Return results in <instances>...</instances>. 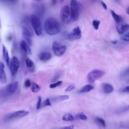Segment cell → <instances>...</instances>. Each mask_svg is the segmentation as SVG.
Masks as SVG:
<instances>
[{"label":"cell","instance_id":"d4e9b609","mask_svg":"<svg viewBox=\"0 0 129 129\" xmlns=\"http://www.w3.org/2000/svg\"><path fill=\"white\" fill-rule=\"evenodd\" d=\"M77 117L83 120H85L87 119V116L83 113H81L77 115Z\"/></svg>","mask_w":129,"mask_h":129},{"label":"cell","instance_id":"cb8c5ba5","mask_svg":"<svg viewBox=\"0 0 129 129\" xmlns=\"http://www.w3.org/2000/svg\"><path fill=\"white\" fill-rule=\"evenodd\" d=\"M26 66L28 68H31L33 65V63L32 61L29 58H27L26 60Z\"/></svg>","mask_w":129,"mask_h":129},{"label":"cell","instance_id":"603a6c76","mask_svg":"<svg viewBox=\"0 0 129 129\" xmlns=\"http://www.w3.org/2000/svg\"><path fill=\"white\" fill-rule=\"evenodd\" d=\"M100 23V21L98 20H94L92 21V24L95 30H97L99 27Z\"/></svg>","mask_w":129,"mask_h":129},{"label":"cell","instance_id":"f35d334b","mask_svg":"<svg viewBox=\"0 0 129 129\" xmlns=\"http://www.w3.org/2000/svg\"><path fill=\"white\" fill-rule=\"evenodd\" d=\"M126 12L127 14H129V8L128 7V8L127 9V10L126 11Z\"/></svg>","mask_w":129,"mask_h":129},{"label":"cell","instance_id":"ab89813d","mask_svg":"<svg viewBox=\"0 0 129 129\" xmlns=\"http://www.w3.org/2000/svg\"><path fill=\"white\" fill-rule=\"evenodd\" d=\"M59 2L60 3H62L64 2V0H58Z\"/></svg>","mask_w":129,"mask_h":129},{"label":"cell","instance_id":"2e32d148","mask_svg":"<svg viewBox=\"0 0 129 129\" xmlns=\"http://www.w3.org/2000/svg\"><path fill=\"white\" fill-rule=\"evenodd\" d=\"M3 57L6 62L7 66L9 67L10 63L8 53L6 47L4 45L3 46Z\"/></svg>","mask_w":129,"mask_h":129},{"label":"cell","instance_id":"6da1fadb","mask_svg":"<svg viewBox=\"0 0 129 129\" xmlns=\"http://www.w3.org/2000/svg\"><path fill=\"white\" fill-rule=\"evenodd\" d=\"M44 28L45 31L50 35L58 33L60 31V24L57 20L53 17L47 19L45 21Z\"/></svg>","mask_w":129,"mask_h":129},{"label":"cell","instance_id":"ba28073f","mask_svg":"<svg viewBox=\"0 0 129 129\" xmlns=\"http://www.w3.org/2000/svg\"><path fill=\"white\" fill-rule=\"evenodd\" d=\"M81 31L79 26L75 27L72 31L67 35V39L70 41L79 39L81 37Z\"/></svg>","mask_w":129,"mask_h":129},{"label":"cell","instance_id":"8d00e7d4","mask_svg":"<svg viewBox=\"0 0 129 129\" xmlns=\"http://www.w3.org/2000/svg\"><path fill=\"white\" fill-rule=\"evenodd\" d=\"M59 76H57L55 77L53 79V81H55L58 78Z\"/></svg>","mask_w":129,"mask_h":129},{"label":"cell","instance_id":"f546056e","mask_svg":"<svg viewBox=\"0 0 129 129\" xmlns=\"http://www.w3.org/2000/svg\"><path fill=\"white\" fill-rule=\"evenodd\" d=\"M24 85L26 87H30L31 85L30 80L29 79H27L24 82Z\"/></svg>","mask_w":129,"mask_h":129},{"label":"cell","instance_id":"8992f818","mask_svg":"<svg viewBox=\"0 0 129 129\" xmlns=\"http://www.w3.org/2000/svg\"><path fill=\"white\" fill-rule=\"evenodd\" d=\"M70 12L72 21H76L78 19L79 12L76 0H71Z\"/></svg>","mask_w":129,"mask_h":129},{"label":"cell","instance_id":"5bb4252c","mask_svg":"<svg viewBox=\"0 0 129 129\" xmlns=\"http://www.w3.org/2000/svg\"><path fill=\"white\" fill-rule=\"evenodd\" d=\"M20 46L21 49L28 54L31 55L32 54L30 49L26 42L24 40L21 41Z\"/></svg>","mask_w":129,"mask_h":129},{"label":"cell","instance_id":"7402d4cb","mask_svg":"<svg viewBox=\"0 0 129 129\" xmlns=\"http://www.w3.org/2000/svg\"><path fill=\"white\" fill-rule=\"evenodd\" d=\"M62 119L66 121H72L74 120V118L71 114H69L64 115Z\"/></svg>","mask_w":129,"mask_h":129},{"label":"cell","instance_id":"60d3db41","mask_svg":"<svg viewBox=\"0 0 129 129\" xmlns=\"http://www.w3.org/2000/svg\"><path fill=\"white\" fill-rule=\"evenodd\" d=\"M34 1H41L42 0H33Z\"/></svg>","mask_w":129,"mask_h":129},{"label":"cell","instance_id":"4316f807","mask_svg":"<svg viewBox=\"0 0 129 129\" xmlns=\"http://www.w3.org/2000/svg\"><path fill=\"white\" fill-rule=\"evenodd\" d=\"M51 105L49 99H47L43 102L42 105V107H44L48 106H50Z\"/></svg>","mask_w":129,"mask_h":129},{"label":"cell","instance_id":"9a60e30c","mask_svg":"<svg viewBox=\"0 0 129 129\" xmlns=\"http://www.w3.org/2000/svg\"><path fill=\"white\" fill-rule=\"evenodd\" d=\"M102 88L104 92L107 94L111 93L113 90V86L108 83H103L102 85Z\"/></svg>","mask_w":129,"mask_h":129},{"label":"cell","instance_id":"52a82bcc","mask_svg":"<svg viewBox=\"0 0 129 129\" xmlns=\"http://www.w3.org/2000/svg\"><path fill=\"white\" fill-rule=\"evenodd\" d=\"M66 49V46L61 45L58 42L55 41L52 44V50L56 56H60L65 52Z\"/></svg>","mask_w":129,"mask_h":129},{"label":"cell","instance_id":"4dcf8cb0","mask_svg":"<svg viewBox=\"0 0 129 129\" xmlns=\"http://www.w3.org/2000/svg\"><path fill=\"white\" fill-rule=\"evenodd\" d=\"M41 96H40L38 97V102L36 106V108L37 109H39L40 108L41 106Z\"/></svg>","mask_w":129,"mask_h":129},{"label":"cell","instance_id":"74e56055","mask_svg":"<svg viewBox=\"0 0 129 129\" xmlns=\"http://www.w3.org/2000/svg\"><path fill=\"white\" fill-rule=\"evenodd\" d=\"M52 2L53 4H54L56 3L57 0H50Z\"/></svg>","mask_w":129,"mask_h":129},{"label":"cell","instance_id":"8fae6325","mask_svg":"<svg viewBox=\"0 0 129 129\" xmlns=\"http://www.w3.org/2000/svg\"><path fill=\"white\" fill-rule=\"evenodd\" d=\"M29 113V112L28 111L23 110H19L11 113L8 116V117L9 119L22 117L27 115Z\"/></svg>","mask_w":129,"mask_h":129},{"label":"cell","instance_id":"9c48e42d","mask_svg":"<svg viewBox=\"0 0 129 129\" xmlns=\"http://www.w3.org/2000/svg\"><path fill=\"white\" fill-rule=\"evenodd\" d=\"M20 64L19 61L15 56H13L10 62V69L12 75L13 76L16 73Z\"/></svg>","mask_w":129,"mask_h":129},{"label":"cell","instance_id":"b9f144b4","mask_svg":"<svg viewBox=\"0 0 129 129\" xmlns=\"http://www.w3.org/2000/svg\"><path fill=\"white\" fill-rule=\"evenodd\" d=\"M93 0L94 1H96V0Z\"/></svg>","mask_w":129,"mask_h":129},{"label":"cell","instance_id":"ffe728a7","mask_svg":"<svg viewBox=\"0 0 129 129\" xmlns=\"http://www.w3.org/2000/svg\"><path fill=\"white\" fill-rule=\"evenodd\" d=\"M40 87L36 83L33 82L32 83L31 90L34 92H37L40 91Z\"/></svg>","mask_w":129,"mask_h":129},{"label":"cell","instance_id":"836d02e7","mask_svg":"<svg viewBox=\"0 0 129 129\" xmlns=\"http://www.w3.org/2000/svg\"><path fill=\"white\" fill-rule=\"evenodd\" d=\"M74 126L73 125L66 126L62 127H61V129H72L74 128Z\"/></svg>","mask_w":129,"mask_h":129},{"label":"cell","instance_id":"7a4b0ae2","mask_svg":"<svg viewBox=\"0 0 129 129\" xmlns=\"http://www.w3.org/2000/svg\"><path fill=\"white\" fill-rule=\"evenodd\" d=\"M18 85V81L11 82L0 90V96L2 97H6L12 95L16 91Z\"/></svg>","mask_w":129,"mask_h":129},{"label":"cell","instance_id":"d6986e66","mask_svg":"<svg viewBox=\"0 0 129 129\" xmlns=\"http://www.w3.org/2000/svg\"><path fill=\"white\" fill-rule=\"evenodd\" d=\"M129 28L128 24H124L121 25L119 28L117 27V29L119 34H122L128 29Z\"/></svg>","mask_w":129,"mask_h":129},{"label":"cell","instance_id":"ac0fdd59","mask_svg":"<svg viewBox=\"0 0 129 129\" xmlns=\"http://www.w3.org/2000/svg\"><path fill=\"white\" fill-rule=\"evenodd\" d=\"M69 96L68 95H61L54 98L52 100L54 102H58L66 100L69 99Z\"/></svg>","mask_w":129,"mask_h":129},{"label":"cell","instance_id":"d590c367","mask_svg":"<svg viewBox=\"0 0 129 129\" xmlns=\"http://www.w3.org/2000/svg\"><path fill=\"white\" fill-rule=\"evenodd\" d=\"M111 43L114 44H117V41L116 40H114L111 42Z\"/></svg>","mask_w":129,"mask_h":129},{"label":"cell","instance_id":"4fadbf2b","mask_svg":"<svg viewBox=\"0 0 129 129\" xmlns=\"http://www.w3.org/2000/svg\"><path fill=\"white\" fill-rule=\"evenodd\" d=\"M51 54L48 52H41L39 55L40 60L42 61H45L49 59L51 57Z\"/></svg>","mask_w":129,"mask_h":129},{"label":"cell","instance_id":"f1b7e54d","mask_svg":"<svg viewBox=\"0 0 129 129\" xmlns=\"http://www.w3.org/2000/svg\"><path fill=\"white\" fill-rule=\"evenodd\" d=\"M75 88V85L74 84H71L66 88L64 91L66 92L69 91Z\"/></svg>","mask_w":129,"mask_h":129},{"label":"cell","instance_id":"277c9868","mask_svg":"<svg viewBox=\"0 0 129 129\" xmlns=\"http://www.w3.org/2000/svg\"><path fill=\"white\" fill-rule=\"evenodd\" d=\"M60 16L62 21L66 23H69L72 22L71 19L70 10L68 5L64 6L61 9Z\"/></svg>","mask_w":129,"mask_h":129},{"label":"cell","instance_id":"7c38bea8","mask_svg":"<svg viewBox=\"0 0 129 129\" xmlns=\"http://www.w3.org/2000/svg\"><path fill=\"white\" fill-rule=\"evenodd\" d=\"M5 66L2 62H0V82L5 83L6 81V74L4 71Z\"/></svg>","mask_w":129,"mask_h":129},{"label":"cell","instance_id":"44dd1931","mask_svg":"<svg viewBox=\"0 0 129 129\" xmlns=\"http://www.w3.org/2000/svg\"><path fill=\"white\" fill-rule=\"evenodd\" d=\"M111 12L112 15L115 22L117 23H119L120 21L119 16L113 10H111Z\"/></svg>","mask_w":129,"mask_h":129},{"label":"cell","instance_id":"484cf974","mask_svg":"<svg viewBox=\"0 0 129 129\" xmlns=\"http://www.w3.org/2000/svg\"><path fill=\"white\" fill-rule=\"evenodd\" d=\"M62 83V81H59L56 83L51 84L49 86V87L51 88H53L56 87V86L60 85Z\"/></svg>","mask_w":129,"mask_h":129},{"label":"cell","instance_id":"d6a6232c","mask_svg":"<svg viewBox=\"0 0 129 129\" xmlns=\"http://www.w3.org/2000/svg\"><path fill=\"white\" fill-rule=\"evenodd\" d=\"M129 86H126L123 88L122 89V91L124 92H128V93L129 91Z\"/></svg>","mask_w":129,"mask_h":129},{"label":"cell","instance_id":"83f0119b","mask_svg":"<svg viewBox=\"0 0 129 129\" xmlns=\"http://www.w3.org/2000/svg\"><path fill=\"white\" fill-rule=\"evenodd\" d=\"M96 119L98 122L101 124L103 127H106L105 122V121L103 119L99 117H97L96 118Z\"/></svg>","mask_w":129,"mask_h":129},{"label":"cell","instance_id":"e0dca14e","mask_svg":"<svg viewBox=\"0 0 129 129\" xmlns=\"http://www.w3.org/2000/svg\"><path fill=\"white\" fill-rule=\"evenodd\" d=\"M94 87L90 84H87L84 86L79 91L80 93L88 92L93 89Z\"/></svg>","mask_w":129,"mask_h":129},{"label":"cell","instance_id":"e575fe53","mask_svg":"<svg viewBox=\"0 0 129 129\" xmlns=\"http://www.w3.org/2000/svg\"><path fill=\"white\" fill-rule=\"evenodd\" d=\"M101 3L103 7L106 10L107 9V6L106 4L103 2L102 1H101Z\"/></svg>","mask_w":129,"mask_h":129},{"label":"cell","instance_id":"1f68e13d","mask_svg":"<svg viewBox=\"0 0 129 129\" xmlns=\"http://www.w3.org/2000/svg\"><path fill=\"white\" fill-rule=\"evenodd\" d=\"M129 33H128L123 36L122 40L124 41H128L129 40Z\"/></svg>","mask_w":129,"mask_h":129},{"label":"cell","instance_id":"3957f363","mask_svg":"<svg viewBox=\"0 0 129 129\" xmlns=\"http://www.w3.org/2000/svg\"><path fill=\"white\" fill-rule=\"evenodd\" d=\"M30 21L31 26L36 35L40 36L42 33V26L39 18L36 15H33L30 17Z\"/></svg>","mask_w":129,"mask_h":129},{"label":"cell","instance_id":"30bf717a","mask_svg":"<svg viewBox=\"0 0 129 129\" xmlns=\"http://www.w3.org/2000/svg\"><path fill=\"white\" fill-rule=\"evenodd\" d=\"M22 36L28 44L31 46L32 44L31 38L33 35L29 29L26 27H24L22 29Z\"/></svg>","mask_w":129,"mask_h":129},{"label":"cell","instance_id":"5b68a950","mask_svg":"<svg viewBox=\"0 0 129 129\" xmlns=\"http://www.w3.org/2000/svg\"><path fill=\"white\" fill-rule=\"evenodd\" d=\"M105 74V73L103 71L97 69L93 70L88 74L87 76V81L89 83H92L102 77Z\"/></svg>","mask_w":129,"mask_h":129}]
</instances>
